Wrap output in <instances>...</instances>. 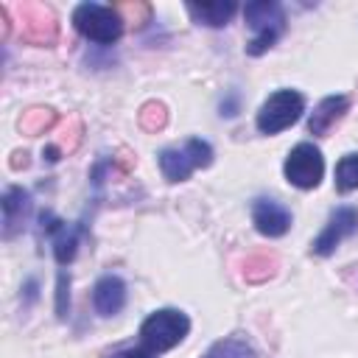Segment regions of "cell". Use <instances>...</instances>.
<instances>
[{
    "label": "cell",
    "instance_id": "cell-1",
    "mask_svg": "<svg viewBox=\"0 0 358 358\" xmlns=\"http://www.w3.org/2000/svg\"><path fill=\"white\" fill-rule=\"evenodd\" d=\"M243 17H246L249 28L255 31V36H252L249 45H246V50H249L252 56H260L263 50H268V48L277 42V36L282 34V28H285L282 6H280V3H271V0L246 3Z\"/></svg>",
    "mask_w": 358,
    "mask_h": 358
},
{
    "label": "cell",
    "instance_id": "cell-2",
    "mask_svg": "<svg viewBox=\"0 0 358 358\" xmlns=\"http://www.w3.org/2000/svg\"><path fill=\"white\" fill-rule=\"evenodd\" d=\"M190 330V322L182 310H173V308H165V310H157L151 313L143 327H140V338H143V347H148L151 352H165L171 347H176Z\"/></svg>",
    "mask_w": 358,
    "mask_h": 358
},
{
    "label": "cell",
    "instance_id": "cell-3",
    "mask_svg": "<svg viewBox=\"0 0 358 358\" xmlns=\"http://www.w3.org/2000/svg\"><path fill=\"white\" fill-rule=\"evenodd\" d=\"M73 25L78 34H84L92 42L109 45L123 34V17L115 11V6H98V3H81L73 11Z\"/></svg>",
    "mask_w": 358,
    "mask_h": 358
},
{
    "label": "cell",
    "instance_id": "cell-4",
    "mask_svg": "<svg viewBox=\"0 0 358 358\" xmlns=\"http://www.w3.org/2000/svg\"><path fill=\"white\" fill-rule=\"evenodd\" d=\"M302 109H305V101H302L299 92L280 90V92L268 95V101L260 106V112H257V129L263 134H277V131L288 129L291 123H296L299 115H302Z\"/></svg>",
    "mask_w": 358,
    "mask_h": 358
},
{
    "label": "cell",
    "instance_id": "cell-5",
    "mask_svg": "<svg viewBox=\"0 0 358 358\" xmlns=\"http://www.w3.org/2000/svg\"><path fill=\"white\" fill-rule=\"evenodd\" d=\"M213 162V148L204 140H187L182 148H165L159 154V168L168 182H182L193 168H207Z\"/></svg>",
    "mask_w": 358,
    "mask_h": 358
},
{
    "label": "cell",
    "instance_id": "cell-6",
    "mask_svg": "<svg viewBox=\"0 0 358 358\" xmlns=\"http://www.w3.org/2000/svg\"><path fill=\"white\" fill-rule=\"evenodd\" d=\"M17 11H20V34L28 45H53L56 42L59 25H56V14L50 6L25 0L17 6Z\"/></svg>",
    "mask_w": 358,
    "mask_h": 358
},
{
    "label": "cell",
    "instance_id": "cell-7",
    "mask_svg": "<svg viewBox=\"0 0 358 358\" xmlns=\"http://www.w3.org/2000/svg\"><path fill=\"white\" fill-rule=\"evenodd\" d=\"M322 173H324V159H322L319 148L310 143H299L285 159V179L296 187H305V190L316 187Z\"/></svg>",
    "mask_w": 358,
    "mask_h": 358
},
{
    "label": "cell",
    "instance_id": "cell-8",
    "mask_svg": "<svg viewBox=\"0 0 358 358\" xmlns=\"http://www.w3.org/2000/svg\"><path fill=\"white\" fill-rule=\"evenodd\" d=\"M358 229V210L355 207H338L333 215H330V221H327V227L322 229V235L313 241V252L316 255H330L344 238H350L352 232Z\"/></svg>",
    "mask_w": 358,
    "mask_h": 358
},
{
    "label": "cell",
    "instance_id": "cell-9",
    "mask_svg": "<svg viewBox=\"0 0 358 358\" xmlns=\"http://www.w3.org/2000/svg\"><path fill=\"white\" fill-rule=\"evenodd\" d=\"M252 218H255V227L268 238H277L291 227L288 210L282 204H277L274 199H257L252 207Z\"/></svg>",
    "mask_w": 358,
    "mask_h": 358
},
{
    "label": "cell",
    "instance_id": "cell-10",
    "mask_svg": "<svg viewBox=\"0 0 358 358\" xmlns=\"http://www.w3.org/2000/svg\"><path fill=\"white\" fill-rule=\"evenodd\" d=\"M28 213H31L28 193L22 187H8L6 196H3V235L14 238L25 227Z\"/></svg>",
    "mask_w": 358,
    "mask_h": 358
},
{
    "label": "cell",
    "instance_id": "cell-11",
    "mask_svg": "<svg viewBox=\"0 0 358 358\" xmlns=\"http://www.w3.org/2000/svg\"><path fill=\"white\" fill-rule=\"evenodd\" d=\"M92 302H95V310L101 316L117 313L123 308V302H126V285H123V280L120 277H112V274L109 277H101L98 285H95V291H92Z\"/></svg>",
    "mask_w": 358,
    "mask_h": 358
},
{
    "label": "cell",
    "instance_id": "cell-12",
    "mask_svg": "<svg viewBox=\"0 0 358 358\" xmlns=\"http://www.w3.org/2000/svg\"><path fill=\"white\" fill-rule=\"evenodd\" d=\"M347 106H350V98H344V95H330V98H324V101L313 109V115H310V120H308L310 134H327V129L347 112Z\"/></svg>",
    "mask_w": 358,
    "mask_h": 358
},
{
    "label": "cell",
    "instance_id": "cell-13",
    "mask_svg": "<svg viewBox=\"0 0 358 358\" xmlns=\"http://www.w3.org/2000/svg\"><path fill=\"white\" fill-rule=\"evenodd\" d=\"M56 120H59V115L50 106H31L20 117V131L28 137H39V134H48L56 126Z\"/></svg>",
    "mask_w": 358,
    "mask_h": 358
},
{
    "label": "cell",
    "instance_id": "cell-14",
    "mask_svg": "<svg viewBox=\"0 0 358 358\" xmlns=\"http://www.w3.org/2000/svg\"><path fill=\"white\" fill-rule=\"evenodd\" d=\"M187 11L196 22H204V25H213V28H221L227 25V20L235 14V3H187Z\"/></svg>",
    "mask_w": 358,
    "mask_h": 358
},
{
    "label": "cell",
    "instance_id": "cell-15",
    "mask_svg": "<svg viewBox=\"0 0 358 358\" xmlns=\"http://www.w3.org/2000/svg\"><path fill=\"white\" fill-rule=\"evenodd\" d=\"M48 229L53 232V255H56V260L62 266L70 263L73 255H76V246H78V229L76 227H67L62 221H50Z\"/></svg>",
    "mask_w": 358,
    "mask_h": 358
},
{
    "label": "cell",
    "instance_id": "cell-16",
    "mask_svg": "<svg viewBox=\"0 0 358 358\" xmlns=\"http://www.w3.org/2000/svg\"><path fill=\"white\" fill-rule=\"evenodd\" d=\"M204 358H257V355H255V350H252V344H249L246 338L232 336V338L215 341V344L207 350Z\"/></svg>",
    "mask_w": 358,
    "mask_h": 358
},
{
    "label": "cell",
    "instance_id": "cell-17",
    "mask_svg": "<svg viewBox=\"0 0 358 358\" xmlns=\"http://www.w3.org/2000/svg\"><path fill=\"white\" fill-rule=\"evenodd\" d=\"M274 271H277L274 255H252V257H246V263H243V277H246L249 282H263V280H268Z\"/></svg>",
    "mask_w": 358,
    "mask_h": 358
},
{
    "label": "cell",
    "instance_id": "cell-18",
    "mask_svg": "<svg viewBox=\"0 0 358 358\" xmlns=\"http://www.w3.org/2000/svg\"><path fill=\"white\" fill-rule=\"evenodd\" d=\"M336 187L341 193H350L358 187V154H347L336 165Z\"/></svg>",
    "mask_w": 358,
    "mask_h": 358
},
{
    "label": "cell",
    "instance_id": "cell-19",
    "mask_svg": "<svg viewBox=\"0 0 358 358\" xmlns=\"http://www.w3.org/2000/svg\"><path fill=\"white\" fill-rule=\"evenodd\" d=\"M137 120H140V126H143L145 131H159V129H165V123H168V112H165V106H162L159 101H148V103H143Z\"/></svg>",
    "mask_w": 358,
    "mask_h": 358
},
{
    "label": "cell",
    "instance_id": "cell-20",
    "mask_svg": "<svg viewBox=\"0 0 358 358\" xmlns=\"http://www.w3.org/2000/svg\"><path fill=\"white\" fill-rule=\"evenodd\" d=\"M115 11L123 17V22H134V25H143L151 17V6L148 3H140V0H134V3H117Z\"/></svg>",
    "mask_w": 358,
    "mask_h": 358
},
{
    "label": "cell",
    "instance_id": "cell-21",
    "mask_svg": "<svg viewBox=\"0 0 358 358\" xmlns=\"http://www.w3.org/2000/svg\"><path fill=\"white\" fill-rule=\"evenodd\" d=\"M67 288H70V280H67V274L62 271L59 274V291H56V310H59V316H64L67 313Z\"/></svg>",
    "mask_w": 358,
    "mask_h": 358
},
{
    "label": "cell",
    "instance_id": "cell-22",
    "mask_svg": "<svg viewBox=\"0 0 358 358\" xmlns=\"http://www.w3.org/2000/svg\"><path fill=\"white\" fill-rule=\"evenodd\" d=\"M157 352H151L148 347H129V350H117L109 358H154Z\"/></svg>",
    "mask_w": 358,
    "mask_h": 358
}]
</instances>
